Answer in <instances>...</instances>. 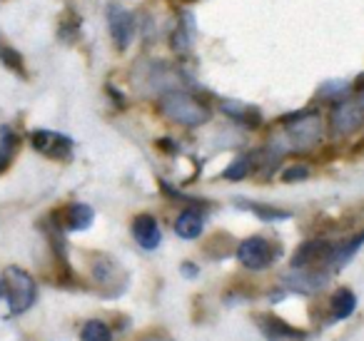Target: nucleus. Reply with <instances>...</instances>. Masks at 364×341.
<instances>
[{"mask_svg": "<svg viewBox=\"0 0 364 341\" xmlns=\"http://www.w3.org/2000/svg\"><path fill=\"white\" fill-rule=\"evenodd\" d=\"M160 112L167 120L185 127H200L213 117V110L190 92L170 90L160 97Z\"/></svg>", "mask_w": 364, "mask_h": 341, "instance_id": "nucleus-1", "label": "nucleus"}, {"mask_svg": "<svg viewBox=\"0 0 364 341\" xmlns=\"http://www.w3.org/2000/svg\"><path fill=\"white\" fill-rule=\"evenodd\" d=\"M324 135V120L317 110H302L284 120V137L292 150H312Z\"/></svg>", "mask_w": 364, "mask_h": 341, "instance_id": "nucleus-2", "label": "nucleus"}, {"mask_svg": "<svg viewBox=\"0 0 364 341\" xmlns=\"http://www.w3.org/2000/svg\"><path fill=\"white\" fill-rule=\"evenodd\" d=\"M3 281H6V296L8 304H11V314H26L38 299L36 279L21 266H8L6 274H3Z\"/></svg>", "mask_w": 364, "mask_h": 341, "instance_id": "nucleus-3", "label": "nucleus"}, {"mask_svg": "<svg viewBox=\"0 0 364 341\" xmlns=\"http://www.w3.org/2000/svg\"><path fill=\"white\" fill-rule=\"evenodd\" d=\"M329 127H332V135L337 137H349L357 130L364 127V105L362 100H337L329 112Z\"/></svg>", "mask_w": 364, "mask_h": 341, "instance_id": "nucleus-4", "label": "nucleus"}, {"mask_svg": "<svg viewBox=\"0 0 364 341\" xmlns=\"http://www.w3.org/2000/svg\"><path fill=\"white\" fill-rule=\"evenodd\" d=\"M279 256V244L269 242L267 237H250V239L240 242L237 247V259L247 269H267L272 266V261Z\"/></svg>", "mask_w": 364, "mask_h": 341, "instance_id": "nucleus-5", "label": "nucleus"}, {"mask_svg": "<svg viewBox=\"0 0 364 341\" xmlns=\"http://www.w3.org/2000/svg\"><path fill=\"white\" fill-rule=\"evenodd\" d=\"M334 244L324 239H309L299 244L292 256V269H317L322 264H332Z\"/></svg>", "mask_w": 364, "mask_h": 341, "instance_id": "nucleus-6", "label": "nucleus"}, {"mask_svg": "<svg viewBox=\"0 0 364 341\" xmlns=\"http://www.w3.org/2000/svg\"><path fill=\"white\" fill-rule=\"evenodd\" d=\"M107 26H110V36L117 50H127L135 38V18L127 8H122L120 3H112L107 8Z\"/></svg>", "mask_w": 364, "mask_h": 341, "instance_id": "nucleus-7", "label": "nucleus"}, {"mask_svg": "<svg viewBox=\"0 0 364 341\" xmlns=\"http://www.w3.org/2000/svg\"><path fill=\"white\" fill-rule=\"evenodd\" d=\"M33 142V150L41 152V155L50 157V160H68L73 152V140L60 132H53V130H38L33 132L31 137Z\"/></svg>", "mask_w": 364, "mask_h": 341, "instance_id": "nucleus-8", "label": "nucleus"}, {"mask_svg": "<svg viewBox=\"0 0 364 341\" xmlns=\"http://www.w3.org/2000/svg\"><path fill=\"white\" fill-rule=\"evenodd\" d=\"M132 237H135L137 244L147 251L157 249L162 242L160 224H157V220L152 215H137L135 220H132Z\"/></svg>", "mask_w": 364, "mask_h": 341, "instance_id": "nucleus-9", "label": "nucleus"}, {"mask_svg": "<svg viewBox=\"0 0 364 341\" xmlns=\"http://www.w3.org/2000/svg\"><path fill=\"white\" fill-rule=\"evenodd\" d=\"M284 284L299 294H314L327 284V274L317 269H292L284 276Z\"/></svg>", "mask_w": 364, "mask_h": 341, "instance_id": "nucleus-10", "label": "nucleus"}, {"mask_svg": "<svg viewBox=\"0 0 364 341\" xmlns=\"http://www.w3.org/2000/svg\"><path fill=\"white\" fill-rule=\"evenodd\" d=\"M259 329L269 341H304V331L294 329L277 316H259Z\"/></svg>", "mask_w": 364, "mask_h": 341, "instance_id": "nucleus-11", "label": "nucleus"}, {"mask_svg": "<svg viewBox=\"0 0 364 341\" xmlns=\"http://www.w3.org/2000/svg\"><path fill=\"white\" fill-rule=\"evenodd\" d=\"M92 274H95V281L102 286V289H110V296H117L122 291V286H117V276H125L120 271V266L115 264L107 256H97L95 264H92Z\"/></svg>", "mask_w": 364, "mask_h": 341, "instance_id": "nucleus-12", "label": "nucleus"}, {"mask_svg": "<svg viewBox=\"0 0 364 341\" xmlns=\"http://www.w3.org/2000/svg\"><path fill=\"white\" fill-rule=\"evenodd\" d=\"M92 220H95V212H92V207L85 205V202H75V205H68L65 210H63V222H65V227L73 232L87 229V227L92 224Z\"/></svg>", "mask_w": 364, "mask_h": 341, "instance_id": "nucleus-13", "label": "nucleus"}, {"mask_svg": "<svg viewBox=\"0 0 364 341\" xmlns=\"http://www.w3.org/2000/svg\"><path fill=\"white\" fill-rule=\"evenodd\" d=\"M205 229V220L198 210H182L175 220V232L182 239H198Z\"/></svg>", "mask_w": 364, "mask_h": 341, "instance_id": "nucleus-14", "label": "nucleus"}, {"mask_svg": "<svg viewBox=\"0 0 364 341\" xmlns=\"http://www.w3.org/2000/svg\"><path fill=\"white\" fill-rule=\"evenodd\" d=\"M18 147H21V137L8 125L0 127V172H6L13 165V160L18 155Z\"/></svg>", "mask_w": 364, "mask_h": 341, "instance_id": "nucleus-15", "label": "nucleus"}, {"mask_svg": "<svg viewBox=\"0 0 364 341\" xmlns=\"http://www.w3.org/2000/svg\"><path fill=\"white\" fill-rule=\"evenodd\" d=\"M223 110L228 112L232 120H237L240 125L250 127V130H255V127H259V122H262V115H259L257 107H250V105H242V102H225Z\"/></svg>", "mask_w": 364, "mask_h": 341, "instance_id": "nucleus-16", "label": "nucleus"}, {"mask_svg": "<svg viewBox=\"0 0 364 341\" xmlns=\"http://www.w3.org/2000/svg\"><path fill=\"white\" fill-rule=\"evenodd\" d=\"M357 309V296L352 289H337L332 294V314L334 319H347Z\"/></svg>", "mask_w": 364, "mask_h": 341, "instance_id": "nucleus-17", "label": "nucleus"}, {"mask_svg": "<svg viewBox=\"0 0 364 341\" xmlns=\"http://www.w3.org/2000/svg\"><path fill=\"white\" fill-rule=\"evenodd\" d=\"M362 244H364V232H359L357 237H352V239L344 242V244H334V254H332V266H334V269H342V266L347 264L354 254H357Z\"/></svg>", "mask_w": 364, "mask_h": 341, "instance_id": "nucleus-18", "label": "nucleus"}, {"mask_svg": "<svg viewBox=\"0 0 364 341\" xmlns=\"http://www.w3.org/2000/svg\"><path fill=\"white\" fill-rule=\"evenodd\" d=\"M80 339L82 341H112V331H110V326H107L105 321L92 319V321H87V324L82 326Z\"/></svg>", "mask_w": 364, "mask_h": 341, "instance_id": "nucleus-19", "label": "nucleus"}, {"mask_svg": "<svg viewBox=\"0 0 364 341\" xmlns=\"http://www.w3.org/2000/svg\"><path fill=\"white\" fill-rule=\"evenodd\" d=\"M0 63H3L8 70L26 77V63H23V55L18 50H13L11 45H6V43H0Z\"/></svg>", "mask_w": 364, "mask_h": 341, "instance_id": "nucleus-20", "label": "nucleus"}, {"mask_svg": "<svg viewBox=\"0 0 364 341\" xmlns=\"http://www.w3.org/2000/svg\"><path fill=\"white\" fill-rule=\"evenodd\" d=\"M250 162H252L250 157H237V160L225 170V180H242V177H247L250 170H252Z\"/></svg>", "mask_w": 364, "mask_h": 341, "instance_id": "nucleus-21", "label": "nucleus"}, {"mask_svg": "<svg viewBox=\"0 0 364 341\" xmlns=\"http://www.w3.org/2000/svg\"><path fill=\"white\" fill-rule=\"evenodd\" d=\"M247 207L255 212V215L259 217V220H267V222H272V220H287V217H289V212L274 210V207H264V205H247Z\"/></svg>", "mask_w": 364, "mask_h": 341, "instance_id": "nucleus-22", "label": "nucleus"}, {"mask_svg": "<svg viewBox=\"0 0 364 341\" xmlns=\"http://www.w3.org/2000/svg\"><path fill=\"white\" fill-rule=\"evenodd\" d=\"M309 177V167L307 165H292L282 172V182H299Z\"/></svg>", "mask_w": 364, "mask_h": 341, "instance_id": "nucleus-23", "label": "nucleus"}, {"mask_svg": "<svg viewBox=\"0 0 364 341\" xmlns=\"http://www.w3.org/2000/svg\"><path fill=\"white\" fill-rule=\"evenodd\" d=\"M172 48H175V50H180V53L190 50V36L182 31V28L175 33V36H172Z\"/></svg>", "mask_w": 364, "mask_h": 341, "instance_id": "nucleus-24", "label": "nucleus"}, {"mask_svg": "<svg viewBox=\"0 0 364 341\" xmlns=\"http://www.w3.org/2000/svg\"><path fill=\"white\" fill-rule=\"evenodd\" d=\"M182 271H185V276H195V274H198V266L185 264V266H182Z\"/></svg>", "mask_w": 364, "mask_h": 341, "instance_id": "nucleus-25", "label": "nucleus"}, {"mask_svg": "<svg viewBox=\"0 0 364 341\" xmlns=\"http://www.w3.org/2000/svg\"><path fill=\"white\" fill-rule=\"evenodd\" d=\"M6 294V281H3V276H0V296Z\"/></svg>", "mask_w": 364, "mask_h": 341, "instance_id": "nucleus-26", "label": "nucleus"}, {"mask_svg": "<svg viewBox=\"0 0 364 341\" xmlns=\"http://www.w3.org/2000/svg\"><path fill=\"white\" fill-rule=\"evenodd\" d=\"M362 105H364V90H362Z\"/></svg>", "mask_w": 364, "mask_h": 341, "instance_id": "nucleus-27", "label": "nucleus"}]
</instances>
